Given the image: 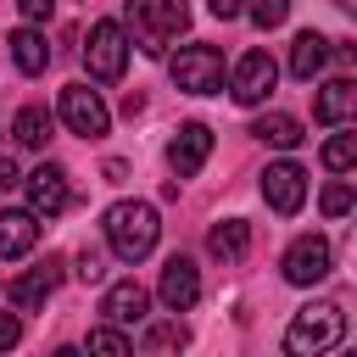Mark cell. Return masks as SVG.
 I'll use <instances>...</instances> for the list:
<instances>
[{"mask_svg":"<svg viewBox=\"0 0 357 357\" xmlns=\"http://www.w3.org/2000/svg\"><path fill=\"white\" fill-rule=\"evenodd\" d=\"M273 84H279V67H273V56H268V50H245V56L234 61L229 89H234V100H240V106H262V100L273 95Z\"/></svg>","mask_w":357,"mask_h":357,"instance_id":"cell-7","label":"cell"},{"mask_svg":"<svg viewBox=\"0 0 357 357\" xmlns=\"http://www.w3.org/2000/svg\"><path fill=\"white\" fill-rule=\"evenodd\" d=\"M324 212H329V218H346V212H351V184H346V178H335V184L324 190Z\"/></svg>","mask_w":357,"mask_h":357,"instance_id":"cell-25","label":"cell"},{"mask_svg":"<svg viewBox=\"0 0 357 357\" xmlns=\"http://www.w3.org/2000/svg\"><path fill=\"white\" fill-rule=\"evenodd\" d=\"M33 240H39V218H33L28 206L0 212V257H6V262H11V257H28Z\"/></svg>","mask_w":357,"mask_h":357,"instance_id":"cell-15","label":"cell"},{"mask_svg":"<svg viewBox=\"0 0 357 357\" xmlns=\"http://www.w3.org/2000/svg\"><path fill=\"white\" fill-rule=\"evenodd\" d=\"M351 162H357V134H335L324 145V167L329 173H351Z\"/></svg>","mask_w":357,"mask_h":357,"instance_id":"cell-22","label":"cell"},{"mask_svg":"<svg viewBox=\"0 0 357 357\" xmlns=\"http://www.w3.org/2000/svg\"><path fill=\"white\" fill-rule=\"evenodd\" d=\"M11 184H22V178H17V167H11V156H0V195H6Z\"/></svg>","mask_w":357,"mask_h":357,"instance_id":"cell-31","label":"cell"},{"mask_svg":"<svg viewBox=\"0 0 357 357\" xmlns=\"http://www.w3.org/2000/svg\"><path fill=\"white\" fill-rule=\"evenodd\" d=\"M61 284V257H45L39 268H28L22 279H11V307L17 312H33V307H45V296Z\"/></svg>","mask_w":357,"mask_h":357,"instance_id":"cell-13","label":"cell"},{"mask_svg":"<svg viewBox=\"0 0 357 357\" xmlns=\"http://www.w3.org/2000/svg\"><path fill=\"white\" fill-rule=\"evenodd\" d=\"M206 156H212V128H206V123H184V128L167 139V167H173L178 178L201 173Z\"/></svg>","mask_w":357,"mask_h":357,"instance_id":"cell-11","label":"cell"},{"mask_svg":"<svg viewBox=\"0 0 357 357\" xmlns=\"http://www.w3.org/2000/svg\"><path fill=\"white\" fill-rule=\"evenodd\" d=\"M335 6H357V0H335Z\"/></svg>","mask_w":357,"mask_h":357,"instance_id":"cell-32","label":"cell"},{"mask_svg":"<svg viewBox=\"0 0 357 357\" xmlns=\"http://www.w3.org/2000/svg\"><path fill=\"white\" fill-rule=\"evenodd\" d=\"M351 112H357V84H351V78H329V84L318 89V100H312V117L329 123V128L346 123Z\"/></svg>","mask_w":357,"mask_h":357,"instance_id":"cell-16","label":"cell"},{"mask_svg":"<svg viewBox=\"0 0 357 357\" xmlns=\"http://www.w3.org/2000/svg\"><path fill=\"white\" fill-rule=\"evenodd\" d=\"M73 273H78V279H84V284H100V279H106V262H100V251H84V257H78V268H73Z\"/></svg>","mask_w":357,"mask_h":357,"instance_id":"cell-27","label":"cell"},{"mask_svg":"<svg viewBox=\"0 0 357 357\" xmlns=\"http://www.w3.org/2000/svg\"><path fill=\"white\" fill-rule=\"evenodd\" d=\"M67 201H73L67 173H61L56 162H39V167L28 173V212H33V218H56V212H67Z\"/></svg>","mask_w":357,"mask_h":357,"instance_id":"cell-10","label":"cell"},{"mask_svg":"<svg viewBox=\"0 0 357 357\" xmlns=\"http://www.w3.org/2000/svg\"><path fill=\"white\" fill-rule=\"evenodd\" d=\"M284 279L290 284H318V279H329V268H335V251H329V240L324 234H301V240H290V251H284Z\"/></svg>","mask_w":357,"mask_h":357,"instance_id":"cell-8","label":"cell"},{"mask_svg":"<svg viewBox=\"0 0 357 357\" xmlns=\"http://www.w3.org/2000/svg\"><path fill=\"white\" fill-rule=\"evenodd\" d=\"M340 340H346V312L335 301H307L284 329V351L290 357H318V351H329Z\"/></svg>","mask_w":357,"mask_h":357,"instance_id":"cell-3","label":"cell"},{"mask_svg":"<svg viewBox=\"0 0 357 357\" xmlns=\"http://www.w3.org/2000/svg\"><path fill=\"white\" fill-rule=\"evenodd\" d=\"M156 234H162V223H156L151 201H117L106 212V245L117 262H145L156 251Z\"/></svg>","mask_w":357,"mask_h":357,"instance_id":"cell-1","label":"cell"},{"mask_svg":"<svg viewBox=\"0 0 357 357\" xmlns=\"http://www.w3.org/2000/svg\"><path fill=\"white\" fill-rule=\"evenodd\" d=\"M262 201L273 206V212H301V201H307V167L301 162H268L262 167Z\"/></svg>","mask_w":357,"mask_h":357,"instance_id":"cell-9","label":"cell"},{"mask_svg":"<svg viewBox=\"0 0 357 357\" xmlns=\"http://www.w3.org/2000/svg\"><path fill=\"white\" fill-rule=\"evenodd\" d=\"M245 11H251V22H257V28H279V22L290 17V0H251Z\"/></svg>","mask_w":357,"mask_h":357,"instance_id":"cell-24","label":"cell"},{"mask_svg":"<svg viewBox=\"0 0 357 357\" xmlns=\"http://www.w3.org/2000/svg\"><path fill=\"white\" fill-rule=\"evenodd\" d=\"M6 45H11L17 73H45V67H50V45H45V33H39V28H17Z\"/></svg>","mask_w":357,"mask_h":357,"instance_id":"cell-19","label":"cell"},{"mask_svg":"<svg viewBox=\"0 0 357 357\" xmlns=\"http://www.w3.org/2000/svg\"><path fill=\"white\" fill-rule=\"evenodd\" d=\"M324 61H329V39H324L318 28L296 33V45H290V73H296V78H318Z\"/></svg>","mask_w":357,"mask_h":357,"instance_id":"cell-18","label":"cell"},{"mask_svg":"<svg viewBox=\"0 0 357 357\" xmlns=\"http://www.w3.org/2000/svg\"><path fill=\"white\" fill-rule=\"evenodd\" d=\"M251 134L262 139V145H279V151H296L307 134H301V123L296 117H284V112H268V117H257L251 123Z\"/></svg>","mask_w":357,"mask_h":357,"instance_id":"cell-20","label":"cell"},{"mask_svg":"<svg viewBox=\"0 0 357 357\" xmlns=\"http://www.w3.org/2000/svg\"><path fill=\"white\" fill-rule=\"evenodd\" d=\"M206 6H212V17H218V22H229V17H240V11H245V0H206Z\"/></svg>","mask_w":357,"mask_h":357,"instance_id":"cell-30","label":"cell"},{"mask_svg":"<svg viewBox=\"0 0 357 357\" xmlns=\"http://www.w3.org/2000/svg\"><path fill=\"white\" fill-rule=\"evenodd\" d=\"M167 73H173V84H178L184 95H218V89H223V50H212V45H184V50L167 61Z\"/></svg>","mask_w":357,"mask_h":357,"instance_id":"cell-5","label":"cell"},{"mask_svg":"<svg viewBox=\"0 0 357 357\" xmlns=\"http://www.w3.org/2000/svg\"><path fill=\"white\" fill-rule=\"evenodd\" d=\"M156 296H162L167 312H190V307L201 301V273H195V262H190V257H173V262L162 268Z\"/></svg>","mask_w":357,"mask_h":357,"instance_id":"cell-12","label":"cell"},{"mask_svg":"<svg viewBox=\"0 0 357 357\" xmlns=\"http://www.w3.org/2000/svg\"><path fill=\"white\" fill-rule=\"evenodd\" d=\"M61 123H67L73 134H84V139H100V134L112 128V112H106V100H100L89 84H67V89H61Z\"/></svg>","mask_w":357,"mask_h":357,"instance_id":"cell-6","label":"cell"},{"mask_svg":"<svg viewBox=\"0 0 357 357\" xmlns=\"http://www.w3.org/2000/svg\"><path fill=\"white\" fill-rule=\"evenodd\" d=\"M22 340V324H17V312H0V351H11Z\"/></svg>","mask_w":357,"mask_h":357,"instance_id":"cell-29","label":"cell"},{"mask_svg":"<svg viewBox=\"0 0 357 357\" xmlns=\"http://www.w3.org/2000/svg\"><path fill=\"white\" fill-rule=\"evenodd\" d=\"M11 134H17V145L39 151V145L50 139V112H45V106H22V112H17V123H11Z\"/></svg>","mask_w":357,"mask_h":357,"instance_id":"cell-21","label":"cell"},{"mask_svg":"<svg viewBox=\"0 0 357 357\" xmlns=\"http://www.w3.org/2000/svg\"><path fill=\"white\" fill-rule=\"evenodd\" d=\"M123 17H128L134 45L145 56H167V45L190 28V6L184 0H123Z\"/></svg>","mask_w":357,"mask_h":357,"instance_id":"cell-2","label":"cell"},{"mask_svg":"<svg viewBox=\"0 0 357 357\" xmlns=\"http://www.w3.org/2000/svg\"><path fill=\"white\" fill-rule=\"evenodd\" d=\"M162 346H184V329H178V324H162V329H145V351H162Z\"/></svg>","mask_w":357,"mask_h":357,"instance_id":"cell-26","label":"cell"},{"mask_svg":"<svg viewBox=\"0 0 357 357\" xmlns=\"http://www.w3.org/2000/svg\"><path fill=\"white\" fill-rule=\"evenodd\" d=\"M100 312H106V324H145V318H151V296H145V284L117 279V284L106 290Z\"/></svg>","mask_w":357,"mask_h":357,"instance_id":"cell-14","label":"cell"},{"mask_svg":"<svg viewBox=\"0 0 357 357\" xmlns=\"http://www.w3.org/2000/svg\"><path fill=\"white\" fill-rule=\"evenodd\" d=\"M206 251H212L218 262H240V257L251 251V223H245V218H223V223H212Z\"/></svg>","mask_w":357,"mask_h":357,"instance_id":"cell-17","label":"cell"},{"mask_svg":"<svg viewBox=\"0 0 357 357\" xmlns=\"http://www.w3.org/2000/svg\"><path fill=\"white\" fill-rule=\"evenodd\" d=\"M17 11H22L28 22H50V11H56V0H17Z\"/></svg>","mask_w":357,"mask_h":357,"instance_id":"cell-28","label":"cell"},{"mask_svg":"<svg viewBox=\"0 0 357 357\" xmlns=\"http://www.w3.org/2000/svg\"><path fill=\"white\" fill-rule=\"evenodd\" d=\"M89 351H106V357H128V351H134V340H128L117 324H100V329H89Z\"/></svg>","mask_w":357,"mask_h":357,"instance_id":"cell-23","label":"cell"},{"mask_svg":"<svg viewBox=\"0 0 357 357\" xmlns=\"http://www.w3.org/2000/svg\"><path fill=\"white\" fill-rule=\"evenodd\" d=\"M84 67H89V78H95V84H117V78H123V67H128V28H123V22H112V17H100V22L89 28Z\"/></svg>","mask_w":357,"mask_h":357,"instance_id":"cell-4","label":"cell"}]
</instances>
